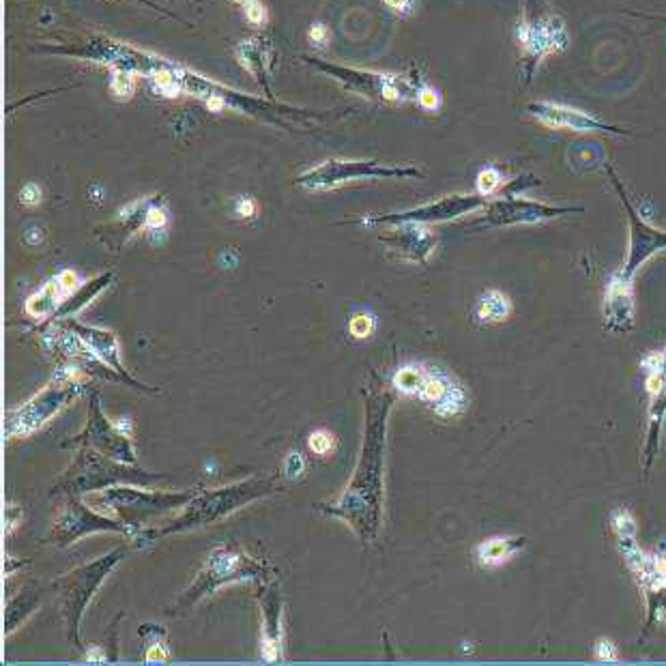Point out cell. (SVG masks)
<instances>
[{
	"mask_svg": "<svg viewBox=\"0 0 666 666\" xmlns=\"http://www.w3.org/2000/svg\"><path fill=\"white\" fill-rule=\"evenodd\" d=\"M87 660H91V662H97V660H99V662H106L108 658L104 656V650H97V647H91V650H88Z\"/></svg>",
	"mask_w": 666,
	"mask_h": 666,
	"instance_id": "obj_45",
	"label": "cell"
},
{
	"mask_svg": "<svg viewBox=\"0 0 666 666\" xmlns=\"http://www.w3.org/2000/svg\"><path fill=\"white\" fill-rule=\"evenodd\" d=\"M383 243L398 251L402 258L413 262L428 261L432 250L436 248V237L428 226L424 224H400L395 226L392 235H383Z\"/></svg>",
	"mask_w": 666,
	"mask_h": 666,
	"instance_id": "obj_20",
	"label": "cell"
},
{
	"mask_svg": "<svg viewBox=\"0 0 666 666\" xmlns=\"http://www.w3.org/2000/svg\"><path fill=\"white\" fill-rule=\"evenodd\" d=\"M417 101L422 104V108H425V110H436L439 108V95H436L432 88H422L417 95Z\"/></svg>",
	"mask_w": 666,
	"mask_h": 666,
	"instance_id": "obj_42",
	"label": "cell"
},
{
	"mask_svg": "<svg viewBox=\"0 0 666 666\" xmlns=\"http://www.w3.org/2000/svg\"><path fill=\"white\" fill-rule=\"evenodd\" d=\"M424 381H425V365L413 364V365H405V368H400L398 372H395L394 387L398 389L400 394L415 395V398H417V394H419V389H422Z\"/></svg>",
	"mask_w": 666,
	"mask_h": 666,
	"instance_id": "obj_27",
	"label": "cell"
},
{
	"mask_svg": "<svg viewBox=\"0 0 666 666\" xmlns=\"http://www.w3.org/2000/svg\"><path fill=\"white\" fill-rule=\"evenodd\" d=\"M262 602V658L275 662L282 658V589L278 583H267V593L261 596Z\"/></svg>",
	"mask_w": 666,
	"mask_h": 666,
	"instance_id": "obj_21",
	"label": "cell"
},
{
	"mask_svg": "<svg viewBox=\"0 0 666 666\" xmlns=\"http://www.w3.org/2000/svg\"><path fill=\"white\" fill-rule=\"evenodd\" d=\"M303 471H305V462L302 458V454L288 456V458H286V477L288 479H297Z\"/></svg>",
	"mask_w": 666,
	"mask_h": 666,
	"instance_id": "obj_38",
	"label": "cell"
},
{
	"mask_svg": "<svg viewBox=\"0 0 666 666\" xmlns=\"http://www.w3.org/2000/svg\"><path fill=\"white\" fill-rule=\"evenodd\" d=\"M41 198H44V194H41L39 185L31 183V185H26V188L22 190L20 202H22V205H26V207H37L41 202Z\"/></svg>",
	"mask_w": 666,
	"mask_h": 666,
	"instance_id": "obj_37",
	"label": "cell"
},
{
	"mask_svg": "<svg viewBox=\"0 0 666 666\" xmlns=\"http://www.w3.org/2000/svg\"><path fill=\"white\" fill-rule=\"evenodd\" d=\"M349 332L353 338H357V340L370 338V335L374 333V318H372L370 314H355L349 323Z\"/></svg>",
	"mask_w": 666,
	"mask_h": 666,
	"instance_id": "obj_31",
	"label": "cell"
},
{
	"mask_svg": "<svg viewBox=\"0 0 666 666\" xmlns=\"http://www.w3.org/2000/svg\"><path fill=\"white\" fill-rule=\"evenodd\" d=\"M278 479H245V482L232 484V486H221V488L205 490L200 495L191 497V501L185 506V509L177 518H172L170 523L161 527L158 531H144V542H153V539L170 536V533L179 531H190L196 529V527H205L209 523H215V520L224 518V516L237 512L248 503L262 499V497L272 495V492L278 488L275 486Z\"/></svg>",
	"mask_w": 666,
	"mask_h": 666,
	"instance_id": "obj_2",
	"label": "cell"
},
{
	"mask_svg": "<svg viewBox=\"0 0 666 666\" xmlns=\"http://www.w3.org/2000/svg\"><path fill=\"white\" fill-rule=\"evenodd\" d=\"M196 492H144L138 488H129V484L110 486V488L101 490L99 503L108 512L117 516L140 531L144 520L151 516H161L172 509L188 506Z\"/></svg>",
	"mask_w": 666,
	"mask_h": 666,
	"instance_id": "obj_6",
	"label": "cell"
},
{
	"mask_svg": "<svg viewBox=\"0 0 666 666\" xmlns=\"http://www.w3.org/2000/svg\"><path fill=\"white\" fill-rule=\"evenodd\" d=\"M604 327L615 333H628L634 325V291L632 280L620 273L606 284L604 291Z\"/></svg>",
	"mask_w": 666,
	"mask_h": 666,
	"instance_id": "obj_19",
	"label": "cell"
},
{
	"mask_svg": "<svg viewBox=\"0 0 666 666\" xmlns=\"http://www.w3.org/2000/svg\"><path fill=\"white\" fill-rule=\"evenodd\" d=\"M613 525H615V531L617 536H620V539L623 538H634V531H636V525H634V518L630 516L626 509H620V512L613 514Z\"/></svg>",
	"mask_w": 666,
	"mask_h": 666,
	"instance_id": "obj_33",
	"label": "cell"
},
{
	"mask_svg": "<svg viewBox=\"0 0 666 666\" xmlns=\"http://www.w3.org/2000/svg\"><path fill=\"white\" fill-rule=\"evenodd\" d=\"M596 656L599 660H606V662H613V660H617V647H615V643H610L609 639H602L596 645Z\"/></svg>",
	"mask_w": 666,
	"mask_h": 666,
	"instance_id": "obj_39",
	"label": "cell"
},
{
	"mask_svg": "<svg viewBox=\"0 0 666 666\" xmlns=\"http://www.w3.org/2000/svg\"><path fill=\"white\" fill-rule=\"evenodd\" d=\"M168 224V215L161 207H149L147 215H144V226L151 231H161Z\"/></svg>",
	"mask_w": 666,
	"mask_h": 666,
	"instance_id": "obj_35",
	"label": "cell"
},
{
	"mask_svg": "<svg viewBox=\"0 0 666 666\" xmlns=\"http://www.w3.org/2000/svg\"><path fill=\"white\" fill-rule=\"evenodd\" d=\"M164 636L166 632H161L159 636H153L151 645H149V651H147V662H166L168 658H170V653H168V647L164 645Z\"/></svg>",
	"mask_w": 666,
	"mask_h": 666,
	"instance_id": "obj_34",
	"label": "cell"
},
{
	"mask_svg": "<svg viewBox=\"0 0 666 666\" xmlns=\"http://www.w3.org/2000/svg\"><path fill=\"white\" fill-rule=\"evenodd\" d=\"M245 14H248V20L251 24H265L267 11L261 3H258V0H254V3H250V5H245Z\"/></svg>",
	"mask_w": 666,
	"mask_h": 666,
	"instance_id": "obj_41",
	"label": "cell"
},
{
	"mask_svg": "<svg viewBox=\"0 0 666 666\" xmlns=\"http://www.w3.org/2000/svg\"><path fill=\"white\" fill-rule=\"evenodd\" d=\"M121 559L123 550L114 548L108 555L88 563V566L76 568L74 572L54 580V589L58 591V599H61L63 620L65 626H67L71 643L80 645V621L84 610H87L88 602L93 599L95 591H97L101 583L106 580V576L118 566V561Z\"/></svg>",
	"mask_w": 666,
	"mask_h": 666,
	"instance_id": "obj_5",
	"label": "cell"
},
{
	"mask_svg": "<svg viewBox=\"0 0 666 666\" xmlns=\"http://www.w3.org/2000/svg\"><path fill=\"white\" fill-rule=\"evenodd\" d=\"M512 314V302H509L506 292L501 291H486L482 297L477 299L476 305V323L482 327L499 325V323L507 321Z\"/></svg>",
	"mask_w": 666,
	"mask_h": 666,
	"instance_id": "obj_24",
	"label": "cell"
},
{
	"mask_svg": "<svg viewBox=\"0 0 666 666\" xmlns=\"http://www.w3.org/2000/svg\"><path fill=\"white\" fill-rule=\"evenodd\" d=\"M417 398L443 419L458 417L469 406V392L458 376L435 364H425V381Z\"/></svg>",
	"mask_w": 666,
	"mask_h": 666,
	"instance_id": "obj_15",
	"label": "cell"
},
{
	"mask_svg": "<svg viewBox=\"0 0 666 666\" xmlns=\"http://www.w3.org/2000/svg\"><path fill=\"white\" fill-rule=\"evenodd\" d=\"M664 419H666V379L658 392L650 394V422H647L643 458H640V465H643V479H647V476H650L653 460H656L658 456L660 435H662Z\"/></svg>",
	"mask_w": 666,
	"mask_h": 666,
	"instance_id": "obj_22",
	"label": "cell"
},
{
	"mask_svg": "<svg viewBox=\"0 0 666 666\" xmlns=\"http://www.w3.org/2000/svg\"><path fill=\"white\" fill-rule=\"evenodd\" d=\"M69 329L84 342V344L88 346V351H91L101 364H106L108 368L118 372V374H121L123 383H128V385L140 389V392H147V394L158 392L155 387L140 385V383H138L136 379H131L129 372L123 368L121 355H118V335L114 332H110V329L88 327V325H80V323H69Z\"/></svg>",
	"mask_w": 666,
	"mask_h": 666,
	"instance_id": "obj_17",
	"label": "cell"
},
{
	"mask_svg": "<svg viewBox=\"0 0 666 666\" xmlns=\"http://www.w3.org/2000/svg\"><path fill=\"white\" fill-rule=\"evenodd\" d=\"M365 394V435L359 465L349 488L332 506L321 509L344 520L364 542H374L383 520V471H385L387 417L394 398L389 394Z\"/></svg>",
	"mask_w": 666,
	"mask_h": 666,
	"instance_id": "obj_1",
	"label": "cell"
},
{
	"mask_svg": "<svg viewBox=\"0 0 666 666\" xmlns=\"http://www.w3.org/2000/svg\"><path fill=\"white\" fill-rule=\"evenodd\" d=\"M88 533H123V536H140V531L134 527L123 523L121 518H112V516L95 512L77 499V495H67L61 514L56 516L52 527L50 542L67 548L77 539L88 536Z\"/></svg>",
	"mask_w": 666,
	"mask_h": 666,
	"instance_id": "obj_8",
	"label": "cell"
},
{
	"mask_svg": "<svg viewBox=\"0 0 666 666\" xmlns=\"http://www.w3.org/2000/svg\"><path fill=\"white\" fill-rule=\"evenodd\" d=\"M424 179V172H419L413 166H385L374 164V161H325V164L312 168L297 179L299 188L308 191L321 190H335L340 185L351 181H365V179Z\"/></svg>",
	"mask_w": 666,
	"mask_h": 666,
	"instance_id": "obj_7",
	"label": "cell"
},
{
	"mask_svg": "<svg viewBox=\"0 0 666 666\" xmlns=\"http://www.w3.org/2000/svg\"><path fill=\"white\" fill-rule=\"evenodd\" d=\"M482 207H486V196H482V194H452V196L441 198V200L430 202V205L413 209V211L376 215V218L368 220V224H387V226L424 224V226H430V224H439V221L456 220V218H460V215L473 213Z\"/></svg>",
	"mask_w": 666,
	"mask_h": 666,
	"instance_id": "obj_14",
	"label": "cell"
},
{
	"mask_svg": "<svg viewBox=\"0 0 666 666\" xmlns=\"http://www.w3.org/2000/svg\"><path fill=\"white\" fill-rule=\"evenodd\" d=\"M506 179H503V172L497 170V168H484L477 175V190L482 196L495 194L497 190L503 188Z\"/></svg>",
	"mask_w": 666,
	"mask_h": 666,
	"instance_id": "obj_29",
	"label": "cell"
},
{
	"mask_svg": "<svg viewBox=\"0 0 666 666\" xmlns=\"http://www.w3.org/2000/svg\"><path fill=\"white\" fill-rule=\"evenodd\" d=\"M91 415H88V424L80 435L74 436V439L63 443L65 446H80V447H88L95 449V452H101L110 458L125 462V465H138L136 454H134V446H131V439L125 432H121L117 428V424H110L104 415L99 406V398L97 395H91Z\"/></svg>",
	"mask_w": 666,
	"mask_h": 666,
	"instance_id": "obj_12",
	"label": "cell"
},
{
	"mask_svg": "<svg viewBox=\"0 0 666 666\" xmlns=\"http://www.w3.org/2000/svg\"><path fill=\"white\" fill-rule=\"evenodd\" d=\"M56 280H58V284H61L63 291L67 292V297H69V295H74V292L77 291V288L82 286L80 275H77L76 272H71V269H67V272H61V273H58V275H56Z\"/></svg>",
	"mask_w": 666,
	"mask_h": 666,
	"instance_id": "obj_36",
	"label": "cell"
},
{
	"mask_svg": "<svg viewBox=\"0 0 666 666\" xmlns=\"http://www.w3.org/2000/svg\"><path fill=\"white\" fill-rule=\"evenodd\" d=\"M82 383L65 381L54 376L50 385L41 389L33 400L22 405L20 409L7 417V435L9 436H26L44 428V425L58 415L77 394L82 392Z\"/></svg>",
	"mask_w": 666,
	"mask_h": 666,
	"instance_id": "obj_9",
	"label": "cell"
},
{
	"mask_svg": "<svg viewBox=\"0 0 666 666\" xmlns=\"http://www.w3.org/2000/svg\"><path fill=\"white\" fill-rule=\"evenodd\" d=\"M536 121H539L550 129H572L580 131V134H589V131H602V134H615V136H628L630 129L617 128V125H609L593 114H587L583 110H576L572 106L555 104V101H533L527 108Z\"/></svg>",
	"mask_w": 666,
	"mask_h": 666,
	"instance_id": "obj_16",
	"label": "cell"
},
{
	"mask_svg": "<svg viewBox=\"0 0 666 666\" xmlns=\"http://www.w3.org/2000/svg\"><path fill=\"white\" fill-rule=\"evenodd\" d=\"M387 7H392L394 11H400V14H405V11L411 9L413 0H385Z\"/></svg>",
	"mask_w": 666,
	"mask_h": 666,
	"instance_id": "obj_44",
	"label": "cell"
},
{
	"mask_svg": "<svg viewBox=\"0 0 666 666\" xmlns=\"http://www.w3.org/2000/svg\"><path fill=\"white\" fill-rule=\"evenodd\" d=\"M516 44L525 56V71L531 74L536 71L538 63L548 54L559 52L568 46V31L566 24L557 15H523L516 26Z\"/></svg>",
	"mask_w": 666,
	"mask_h": 666,
	"instance_id": "obj_11",
	"label": "cell"
},
{
	"mask_svg": "<svg viewBox=\"0 0 666 666\" xmlns=\"http://www.w3.org/2000/svg\"><path fill=\"white\" fill-rule=\"evenodd\" d=\"M583 213V207H557L546 202L529 200V198H499L486 207V213L479 224L484 226H520V224H542L561 218V215Z\"/></svg>",
	"mask_w": 666,
	"mask_h": 666,
	"instance_id": "obj_13",
	"label": "cell"
},
{
	"mask_svg": "<svg viewBox=\"0 0 666 666\" xmlns=\"http://www.w3.org/2000/svg\"><path fill=\"white\" fill-rule=\"evenodd\" d=\"M310 41L314 46H323L327 41V28L323 26V24H314V26L310 28Z\"/></svg>",
	"mask_w": 666,
	"mask_h": 666,
	"instance_id": "obj_43",
	"label": "cell"
},
{
	"mask_svg": "<svg viewBox=\"0 0 666 666\" xmlns=\"http://www.w3.org/2000/svg\"><path fill=\"white\" fill-rule=\"evenodd\" d=\"M31 602H37V593H33L31 589L20 593V596L14 599V606H9V609H14V615H11V613L5 615V632L9 634L11 630H14L17 623H20L24 617L31 613L35 606H37V604L31 606Z\"/></svg>",
	"mask_w": 666,
	"mask_h": 666,
	"instance_id": "obj_28",
	"label": "cell"
},
{
	"mask_svg": "<svg viewBox=\"0 0 666 666\" xmlns=\"http://www.w3.org/2000/svg\"><path fill=\"white\" fill-rule=\"evenodd\" d=\"M161 476L155 473L142 471L138 465H125L110 458V456L95 452V449L84 447L71 469L65 473V477L56 484L54 492L63 490L67 495H82V492H95L106 490L110 486L118 484H134V486H147L153 479H159Z\"/></svg>",
	"mask_w": 666,
	"mask_h": 666,
	"instance_id": "obj_4",
	"label": "cell"
},
{
	"mask_svg": "<svg viewBox=\"0 0 666 666\" xmlns=\"http://www.w3.org/2000/svg\"><path fill=\"white\" fill-rule=\"evenodd\" d=\"M65 299H67V292L63 291L58 280L54 278L44 288H39L35 295H31V299L26 302V312L33 318H50L56 314Z\"/></svg>",
	"mask_w": 666,
	"mask_h": 666,
	"instance_id": "obj_25",
	"label": "cell"
},
{
	"mask_svg": "<svg viewBox=\"0 0 666 666\" xmlns=\"http://www.w3.org/2000/svg\"><path fill=\"white\" fill-rule=\"evenodd\" d=\"M606 172H609L610 183L615 185L617 194H620V198H621L623 211H626L628 226H630V248H628L626 262H623L620 275L623 280H634L636 272H639V269L643 267L653 254H656V251L666 250V232L650 226L643 218H640L639 211L632 207V202H630L626 188H623L620 177L615 175L613 166H606Z\"/></svg>",
	"mask_w": 666,
	"mask_h": 666,
	"instance_id": "obj_10",
	"label": "cell"
},
{
	"mask_svg": "<svg viewBox=\"0 0 666 666\" xmlns=\"http://www.w3.org/2000/svg\"><path fill=\"white\" fill-rule=\"evenodd\" d=\"M117 428H118V430H121V432H125V435H128V436H129V430H131V424H129V419H128V417L118 419V422H117Z\"/></svg>",
	"mask_w": 666,
	"mask_h": 666,
	"instance_id": "obj_46",
	"label": "cell"
},
{
	"mask_svg": "<svg viewBox=\"0 0 666 666\" xmlns=\"http://www.w3.org/2000/svg\"><path fill=\"white\" fill-rule=\"evenodd\" d=\"M308 63L321 67L325 74L338 77L340 82H344L351 91H357L362 95H368L370 99H398L400 97V84L395 77L381 76V74H365V71H355L349 67H335V65L314 61V58H308Z\"/></svg>",
	"mask_w": 666,
	"mask_h": 666,
	"instance_id": "obj_18",
	"label": "cell"
},
{
	"mask_svg": "<svg viewBox=\"0 0 666 666\" xmlns=\"http://www.w3.org/2000/svg\"><path fill=\"white\" fill-rule=\"evenodd\" d=\"M256 211H258L256 200H251V198H248V196L239 198V202H237V215H239V218L250 220V218H254Z\"/></svg>",
	"mask_w": 666,
	"mask_h": 666,
	"instance_id": "obj_40",
	"label": "cell"
},
{
	"mask_svg": "<svg viewBox=\"0 0 666 666\" xmlns=\"http://www.w3.org/2000/svg\"><path fill=\"white\" fill-rule=\"evenodd\" d=\"M112 93L114 97L118 99H129L134 95V80H131V74L128 71H117L112 80Z\"/></svg>",
	"mask_w": 666,
	"mask_h": 666,
	"instance_id": "obj_32",
	"label": "cell"
},
{
	"mask_svg": "<svg viewBox=\"0 0 666 666\" xmlns=\"http://www.w3.org/2000/svg\"><path fill=\"white\" fill-rule=\"evenodd\" d=\"M250 3H254V0H241V5H243V7H245V5H250Z\"/></svg>",
	"mask_w": 666,
	"mask_h": 666,
	"instance_id": "obj_47",
	"label": "cell"
},
{
	"mask_svg": "<svg viewBox=\"0 0 666 666\" xmlns=\"http://www.w3.org/2000/svg\"><path fill=\"white\" fill-rule=\"evenodd\" d=\"M112 278H114L112 273H104V275H99V278L87 282V284L77 288L74 295H69L67 299H65L61 308H58L56 314H54V318L71 316V314H76V312H80L84 308V305H87L88 302H93V299L97 297L99 292L104 291V288L110 286Z\"/></svg>",
	"mask_w": 666,
	"mask_h": 666,
	"instance_id": "obj_26",
	"label": "cell"
},
{
	"mask_svg": "<svg viewBox=\"0 0 666 666\" xmlns=\"http://www.w3.org/2000/svg\"><path fill=\"white\" fill-rule=\"evenodd\" d=\"M308 447L316 456H329L335 452V436L329 430H314L308 436Z\"/></svg>",
	"mask_w": 666,
	"mask_h": 666,
	"instance_id": "obj_30",
	"label": "cell"
},
{
	"mask_svg": "<svg viewBox=\"0 0 666 666\" xmlns=\"http://www.w3.org/2000/svg\"><path fill=\"white\" fill-rule=\"evenodd\" d=\"M267 574L269 568L262 566L261 561L251 559L243 550L235 548V546H218V548H213L209 553L205 566L198 572L196 580L179 598L177 606L170 613H183V610L191 609L202 598L211 596L213 591L221 589V587L231 583H245V580H258Z\"/></svg>",
	"mask_w": 666,
	"mask_h": 666,
	"instance_id": "obj_3",
	"label": "cell"
},
{
	"mask_svg": "<svg viewBox=\"0 0 666 666\" xmlns=\"http://www.w3.org/2000/svg\"><path fill=\"white\" fill-rule=\"evenodd\" d=\"M527 539L520 536L514 538H490L476 548V559L482 568H499L514 559L525 548Z\"/></svg>",
	"mask_w": 666,
	"mask_h": 666,
	"instance_id": "obj_23",
	"label": "cell"
}]
</instances>
